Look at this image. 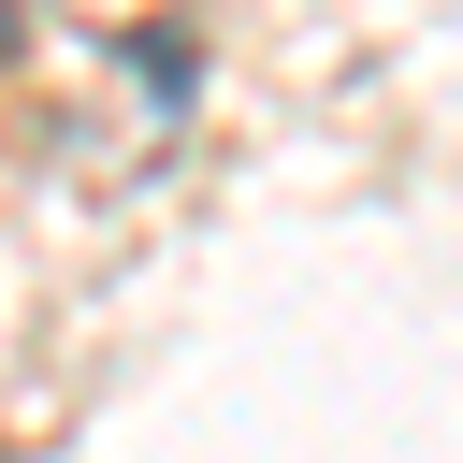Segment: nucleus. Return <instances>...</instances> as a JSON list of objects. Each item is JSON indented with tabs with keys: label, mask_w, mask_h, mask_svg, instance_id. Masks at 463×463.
I'll return each instance as SVG.
<instances>
[{
	"label": "nucleus",
	"mask_w": 463,
	"mask_h": 463,
	"mask_svg": "<svg viewBox=\"0 0 463 463\" xmlns=\"http://www.w3.org/2000/svg\"><path fill=\"white\" fill-rule=\"evenodd\" d=\"M0 43H14V14H0Z\"/></svg>",
	"instance_id": "obj_1"
}]
</instances>
